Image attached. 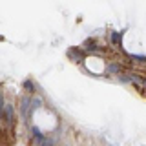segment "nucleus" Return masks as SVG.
Masks as SVG:
<instances>
[{
    "mask_svg": "<svg viewBox=\"0 0 146 146\" xmlns=\"http://www.w3.org/2000/svg\"><path fill=\"white\" fill-rule=\"evenodd\" d=\"M0 119H2V122L9 128V130L15 126V108H13V104H9V102L4 104L2 111H0Z\"/></svg>",
    "mask_w": 146,
    "mask_h": 146,
    "instance_id": "1",
    "label": "nucleus"
},
{
    "mask_svg": "<svg viewBox=\"0 0 146 146\" xmlns=\"http://www.w3.org/2000/svg\"><path fill=\"white\" fill-rule=\"evenodd\" d=\"M68 57H70V60H75V62L82 64L84 58H86V51L80 49V48H70L68 49Z\"/></svg>",
    "mask_w": 146,
    "mask_h": 146,
    "instance_id": "2",
    "label": "nucleus"
},
{
    "mask_svg": "<svg viewBox=\"0 0 146 146\" xmlns=\"http://www.w3.org/2000/svg\"><path fill=\"white\" fill-rule=\"evenodd\" d=\"M29 137H31V143H35L36 146H38V144L46 139V135H44L36 126H31V128H29Z\"/></svg>",
    "mask_w": 146,
    "mask_h": 146,
    "instance_id": "3",
    "label": "nucleus"
},
{
    "mask_svg": "<svg viewBox=\"0 0 146 146\" xmlns=\"http://www.w3.org/2000/svg\"><path fill=\"white\" fill-rule=\"evenodd\" d=\"M122 35H124V31H111L110 33V40H111V44L115 46V48L121 49V46H122Z\"/></svg>",
    "mask_w": 146,
    "mask_h": 146,
    "instance_id": "4",
    "label": "nucleus"
},
{
    "mask_svg": "<svg viewBox=\"0 0 146 146\" xmlns=\"http://www.w3.org/2000/svg\"><path fill=\"white\" fill-rule=\"evenodd\" d=\"M84 49H88L90 53H97V51H102V48L95 42L93 38H88V40H84Z\"/></svg>",
    "mask_w": 146,
    "mask_h": 146,
    "instance_id": "5",
    "label": "nucleus"
},
{
    "mask_svg": "<svg viewBox=\"0 0 146 146\" xmlns=\"http://www.w3.org/2000/svg\"><path fill=\"white\" fill-rule=\"evenodd\" d=\"M24 90H26L29 95H33L35 91H36V88H35V82L31 80V79H26V80H24Z\"/></svg>",
    "mask_w": 146,
    "mask_h": 146,
    "instance_id": "6",
    "label": "nucleus"
},
{
    "mask_svg": "<svg viewBox=\"0 0 146 146\" xmlns=\"http://www.w3.org/2000/svg\"><path fill=\"white\" fill-rule=\"evenodd\" d=\"M55 144H57V143H55V139H51V137H46V139L38 146H55Z\"/></svg>",
    "mask_w": 146,
    "mask_h": 146,
    "instance_id": "7",
    "label": "nucleus"
},
{
    "mask_svg": "<svg viewBox=\"0 0 146 146\" xmlns=\"http://www.w3.org/2000/svg\"><path fill=\"white\" fill-rule=\"evenodd\" d=\"M143 88L146 90V79H143Z\"/></svg>",
    "mask_w": 146,
    "mask_h": 146,
    "instance_id": "8",
    "label": "nucleus"
}]
</instances>
